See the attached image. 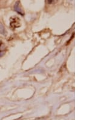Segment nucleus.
I'll return each mask as SVG.
<instances>
[{"label": "nucleus", "mask_w": 109, "mask_h": 120, "mask_svg": "<svg viewBox=\"0 0 109 120\" xmlns=\"http://www.w3.org/2000/svg\"><path fill=\"white\" fill-rule=\"evenodd\" d=\"M16 18H15V19H13L12 18V19H10V27H11L12 28L16 27V25H19V21H18L16 22Z\"/></svg>", "instance_id": "1"}]
</instances>
